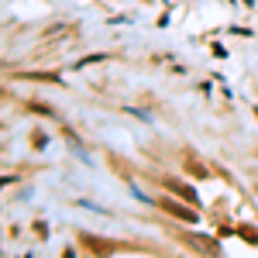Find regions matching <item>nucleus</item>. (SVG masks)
<instances>
[{
    "instance_id": "f257e3e1",
    "label": "nucleus",
    "mask_w": 258,
    "mask_h": 258,
    "mask_svg": "<svg viewBox=\"0 0 258 258\" xmlns=\"http://www.w3.org/2000/svg\"><path fill=\"white\" fill-rule=\"evenodd\" d=\"M169 186H172V189H179V193H182V197H186V200H193V203H197V193H193V189H189V186H179L176 179H172V182H169Z\"/></svg>"
},
{
    "instance_id": "f03ea898",
    "label": "nucleus",
    "mask_w": 258,
    "mask_h": 258,
    "mask_svg": "<svg viewBox=\"0 0 258 258\" xmlns=\"http://www.w3.org/2000/svg\"><path fill=\"white\" fill-rule=\"evenodd\" d=\"M165 207H169L172 214H179V217H182V220H197V217H193V214H189V210H182V207H176V203H165Z\"/></svg>"
}]
</instances>
